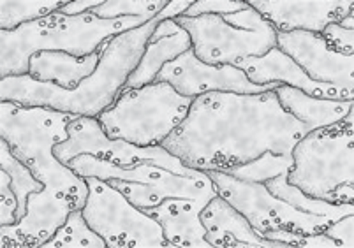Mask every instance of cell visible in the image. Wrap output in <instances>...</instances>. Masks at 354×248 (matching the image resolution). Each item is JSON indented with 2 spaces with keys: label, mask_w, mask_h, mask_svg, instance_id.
Segmentation results:
<instances>
[{
  "label": "cell",
  "mask_w": 354,
  "mask_h": 248,
  "mask_svg": "<svg viewBox=\"0 0 354 248\" xmlns=\"http://www.w3.org/2000/svg\"><path fill=\"white\" fill-rule=\"evenodd\" d=\"M305 136L304 124L282 108L275 90L252 95L212 92L192 101L185 120L160 146L192 169L221 171L265 151L292 155Z\"/></svg>",
  "instance_id": "obj_1"
},
{
  "label": "cell",
  "mask_w": 354,
  "mask_h": 248,
  "mask_svg": "<svg viewBox=\"0 0 354 248\" xmlns=\"http://www.w3.org/2000/svg\"><path fill=\"white\" fill-rule=\"evenodd\" d=\"M160 21L157 15L143 27L109 39L102 46L95 73L83 79L78 88L66 90L51 83L35 82L30 74L8 76L0 79V102H16L27 108H48L76 117L97 118L115 104L125 88L129 76L143 57L150 35Z\"/></svg>",
  "instance_id": "obj_2"
},
{
  "label": "cell",
  "mask_w": 354,
  "mask_h": 248,
  "mask_svg": "<svg viewBox=\"0 0 354 248\" xmlns=\"http://www.w3.org/2000/svg\"><path fill=\"white\" fill-rule=\"evenodd\" d=\"M76 115L48 108H27L16 102H0V137L34 176L44 183V194L67 198L82 209L88 198L86 180L60 162L53 148L67 140V127Z\"/></svg>",
  "instance_id": "obj_3"
},
{
  "label": "cell",
  "mask_w": 354,
  "mask_h": 248,
  "mask_svg": "<svg viewBox=\"0 0 354 248\" xmlns=\"http://www.w3.org/2000/svg\"><path fill=\"white\" fill-rule=\"evenodd\" d=\"M156 16L101 20L92 12L62 16L59 12L18 27L0 30V79L28 74L30 57L39 51H64L74 57L97 53L106 41L152 21Z\"/></svg>",
  "instance_id": "obj_4"
},
{
  "label": "cell",
  "mask_w": 354,
  "mask_h": 248,
  "mask_svg": "<svg viewBox=\"0 0 354 248\" xmlns=\"http://www.w3.org/2000/svg\"><path fill=\"white\" fill-rule=\"evenodd\" d=\"M288 182L331 204L354 201V125L339 122L308 132L292 148Z\"/></svg>",
  "instance_id": "obj_5"
},
{
  "label": "cell",
  "mask_w": 354,
  "mask_h": 248,
  "mask_svg": "<svg viewBox=\"0 0 354 248\" xmlns=\"http://www.w3.org/2000/svg\"><path fill=\"white\" fill-rule=\"evenodd\" d=\"M67 167L82 178L94 176L104 180L143 211L156 208L169 198L208 202L218 195L207 171H198L196 175H178L152 162L118 166L94 155L76 157Z\"/></svg>",
  "instance_id": "obj_6"
},
{
  "label": "cell",
  "mask_w": 354,
  "mask_h": 248,
  "mask_svg": "<svg viewBox=\"0 0 354 248\" xmlns=\"http://www.w3.org/2000/svg\"><path fill=\"white\" fill-rule=\"evenodd\" d=\"M194 99L183 97L171 85L153 82L141 88H124L115 104L97 117L111 140L136 146H160L187 117Z\"/></svg>",
  "instance_id": "obj_7"
},
{
  "label": "cell",
  "mask_w": 354,
  "mask_h": 248,
  "mask_svg": "<svg viewBox=\"0 0 354 248\" xmlns=\"http://www.w3.org/2000/svg\"><path fill=\"white\" fill-rule=\"evenodd\" d=\"M175 21L191 35L196 57L208 66L238 67L277 46V30L250 6L231 15L178 16Z\"/></svg>",
  "instance_id": "obj_8"
},
{
  "label": "cell",
  "mask_w": 354,
  "mask_h": 248,
  "mask_svg": "<svg viewBox=\"0 0 354 248\" xmlns=\"http://www.w3.org/2000/svg\"><path fill=\"white\" fill-rule=\"evenodd\" d=\"M88 198L82 208L86 224L108 248H167L162 227L136 208L120 190L101 178L88 176Z\"/></svg>",
  "instance_id": "obj_9"
},
{
  "label": "cell",
  "mask_w": 354,
  "mask_h": 248,
  "mask_svg": "<svg viewBox=\"0 0 354 248\" xmlns=\"http://www.w3.org/2000/svg\"><path fill=\"white\" fill-rule=\"evenodd\" d=\"M218 195L226 199L250 222L257 233L265 236L275 229H288L295 233H323L331 224V218L321 215L301 213L289 202L277 198L259 182H245L222 171H207Z\"/></svg>",
  "instance_id": "obj_10"
},
{
  "label": "cell",
  "mask_w": 354,
  "mask_h": 248,
  "mask_svg": "<svg viewBox=\"0 0 354 248\" xmlns=\"http://www.w3.org/2000/svg\"><path fill=\"white\" fill-rule=\"evenodd\" d=\"M67 140L53 148L55 157L62 164L80 155H94L118 166H131L138 162H152L178 175H196L199 169L187 167L178 157L171 155L164 146H136L124 140H111L106 136L97 118L78 117L67 127Z\"/></svg>",
  "instance_id": "obj_11"
},
{
  "label": "cell",
  "mask_w": 354,
  "mask_h": 248,
  "mask_svg": "<svg viewBox=\"0 0 354 248\" xmlns=\"http://www.w3.org/2000/svg\"><path fill=\"white\" fill-rule=\"evenodd\" d=\"M156 82L171 85L180 95L196 99L212 92L230 93H265L275 90L277 83L256 85L245 76V73L234 66H208L194 55L192 48L180 55L178 59L166 64L157 74Z\"/></svg>",
  "instance_id": "obj_12"
},
{
  "label": "cell",
  "mask_w": 354,
  "mask_h": 248,
  "mask_svg": "<svg viewBox=\"0 0 354 248\" xmlns=\"http://www.w3.org/2000/svg\"><path fill=\"white\" fill-rule=\"evenodd\" d=\"M277 48L295 60L310 79L337 86L354 99V55L337 53L321 34L304 30L277 32Z\"/></svg>",
  "instance_id": "obj_13"
},
{
  "label": "cell",
  "mask_w": 354,
  "mask_h": 248,
  "mask_svg": "<svg viewBox=\"0 0 354 248\" xmlns=\"http://www.w3.org/2000/svg\"><path fill=\"white\" fill-rule=\"evenodd\" d=\"M277 32L304 30L321 34L328 25L354 11L353 0H249Z\"/></svg>",
  "instance_id": "obj_14"
},
{
  "label": "cell",
  "mask_w": 354,
  "mask_h": 248,
  "mask_svg": "<svg viewBox=\"0 0 354 248\" xmlns=\"http://www.w3.org/2000/svg\"><path fill=\"white\" fill-rule=\"evenodd\" d=\"M76 209L67 198H51L34 192L28 198L27 215L16 225H0L2 248H39L53 238V234L66 224L69 213Z\"/></svg>",
  "instance_id": "obj_15"
},
{
  "label": "cell",
  "mask_w": 354,
  "mask_h": 248,
  "mask_svg": "<svg viewBox=\"0 0 354 248\" xmlns=\"http://www.w3.org/2000/svg\"><path fill=\"white\" fill-rule=\"evenodd\" d=\"M238 69L243 70L247 78L256 83V85L277 83V85H288L292 86V88L301 90V92L312 95V97L333 99V101H354L337 86L324 85V83H317L308 78L304 69L277 46L272 48L263 57L247 59L245 62H241L238 66Z\"/></svg>",
  "instance_id": "obj_16"
},
{
  "label": "cell",
  "mask_w": 354,
  "mask_h": 248,
  "mask_svg": "<svg viewBox=\"0 0 354 248\" xmlns=\"http://www.w3.org/2000/svg\"><path fill=\"white\" fill-rule=\"evenodd\" d=\"M199 217L212 248H288L281 241H272L257 233L250 222L221 195L210 199Z\"/></svg>",
  "instance_id": "obj_17"
},
{
  "label": "cell",
  "mask_w": 354,
  "mask_h": 248,
  "mask_svg": "<svg viewBox=\"0 0 354 248\" xmlns=\"http://www.w3.org/2000/svg\"><path fill=\"white\" fill-rule=\"evenodd\" d=\"M44 190V183L35 178L0 137V225H16L27 215L28 198Z\"/></svg>",
  "instance_id": "obj_18"
},
{
  "label": "cell",
  "mask_w": 354,
  "mask_h": 248,
  "mask_svg": "<svg viewBox=\"0 0 354 248\" xmlns=\"http://www.w3.org/2000/svg\"><path fill=\"white\" fill-rule=\"evenodd\" d=\"M205 206L203 201L169 198L145 213L159 222L167 248H212L199 217Z\"/></svg>",
  "instance_id": "obj_19"
},
{
  "label": "cell",
  "mask_w": 354,
  "mask_h": 248,
  "mask_svg": "<svg viewBox=\"0 0 354 248\" xmlns=\"http://www.w3.org/2000/svg\"><path fill=\"white\" fill-rule=\"evenodd\" d=\"M191 48L192 41L187 32L175 20H162L150 35L143 57L133 74L129 76L125 88H141L153 83L166 64L176 60Z\"/></svg>",
  "instance_id": "obj_20"
},
{
  "label": "cell",
  "mask_w": 354,
  "mask_h": 248,
  "mask_svg": "<svg viewBox=\"0 0 354 248\" xmlns=\"http://www.w3.org/2000/svg\"><path fill=\"white\" fill-rule=\"evenodd\" d=\"M101 53L102 48L97 53L86 55V57H74L64 51H39L30 57L28 74L35 82L51 83L60 88L74 90L78 88L83 79L95 73Z\"/></svg>",
  "instance_id": "obj_21"
},
{
  "label": "cell",
  "mask_w": 354,
  "mask_h": 248,
  "mask_svg": "<svg viewBox=\"0 0 354 248\" xmlns=\"http://www.w3.org/2000/svg\"><path fill=\"white\" fill-rule=\"evenodd\" d=\"M275 95L282 108L301 122L305 131L312 132L317 128L331 127L347 117V113L354 108V101H333V99H319L307 95L298 88L288 85H279Z\"/></svg>",
  "instance_id": "obj_22"
},
{
  "label": "cell",
  "mask_w": 354,
  "mask_h": 248,
  "mask_svg": "<svg viewBox=\"0 0 354 248\" xmlns=\"http://www.w3.org/2000/svg\"><path fill=\"white\" fill-rule=\"evenodd\" d=\"M288 173L289 171H286V173H281V175L266 180L265 187L273 195L281 198L282 201L289 202L295 209H298L301 213L328 217L331 220H339V218L346 217V215L354 213L353 202L351 204H331V202L321 201V199H314L310 195H307L298 187L291 185L288 182Z\"/></svg>",
  "instance_id": "obj_23"
},
{
  "label": "cell",
  "mask_w": 354,
  "mask_h": 248,
  "mask_svg": "<svg viewBox=\"0 0 354 248\" xmlns=\"http://www.w3.org/2000/svg\"><path fill=\"white\" fill-rule=\"evenodd\" d=\"M67 0H2L0 2V30H16L32 21L43 20L59 12Z\"/></svg>",
  "instance_id": "obj_24"
},
{
  "label": "cell",
  "mask_w": 354,
  "mask_h": 248,
  "mask_svg": "<svg viewBox=\"0 0 354 248\" xmlns=\"http://www.w3.org/2000/svg\"><path fill=\"white\" fill-rule=\"evenodd\" d=\"M43 248H108L106 241L86 224L82 209H73L66 224Z\"/></svg>",
  "instance_id": "obj_25"
},
{
  "label": "cell",
  "mask_w": 354,
  "mask_h": 248,
  "mask_svg": "<svg viewBox=\"0 0 354 248\" xmlns=\"http://www.w3.org/2000/svg\"><path fill=\"white\" fill-rule=\"evenodd\" d=\"M292 167V155H277L273 151H265L263 155L257 157L256 160H250L241 166L226 167L221 169L222 173L234 176L238 180H245V182H259L265 183L266 180L273 176L286 173Z\"/></svg>",
  "instance_id": "obj_26"
},
{
  "label": "cell",
  "mask_w": 354,
  "mask_h": 248,
  "mask_svg": "<svg viewBox=\"0 0 354 248\" xmlns=\"http://www.w3.org/2000/svg\"><path fill=\"white\" fill-rule=\"evenodd\" d=\"M169 0H104L92 15L101 20H118L133 16H157Z\"/></svg>",
  "instance_id": "obj_27"
},
{
  "label": "cell",
  "mask_w": 354,
  "mask_h": 248,
  "mask_svg": "<svg viewBox=\"0 0 354 248\" xmlns=\"http://www.w3.org/2000/svg\"><path fill=\"white\" fill-rule=\"evenodd\" d=\"M249 9V2L243 0H194L185 11V18H198L207 15H231Z\"/></svg>",
  "instance_id": "obj_28"
},
{
  "label": "cell",
  "mask_w": 354,
  "mask_h": 248,
  "mask_svg": "<svg viewBox=\"0 0 354 248\" xmlns=\"http://www.w3.org/2000/svg\"><path fill=\"white\" fill-rule=\"evenodd\" d=\"M321 37L337 53L354 55V30L340 27L339 23H331L321 32Z\"/></svg>",
  "instance_id": "obj_29"
},
{
  "label": "cell",
  "mask_w": 354,
  "mask_h": 248,
  "mask_svg": "<svg viewBox=\"0 0 354 248\" xmlns=\"http://www.w3.org/2000/svg\"><path fill=\"white\" fill-rule=\"evenodd\" d=\"M324 234L330 236L339 243V248H353L354 247V213L346 215V217L339 218V220L331 222Z\"/></svg>",
  "instance_id": "obj_30"
},
{
  "label": "cell",
  "mask_w": 354,
  "mask_h": 248,
  "mask_svg": "<svg viewBox=\"0 0 354 248\" xmlns=\"http://www.w3.org/2000/svg\"><path fill=\"white\" fill-rule=\"evenodd\" d=\"M104 0H67L66 6L59 11L62 16H80L92 12L95 8L102 4Z\"/></svg>",
  "instance_id": "obj_31"
},
{
  "label": "cell",
  "mask_w": 354,
  "mask_h": 248,
  "mask_svg": "<svg viewBox=\"0 0 354 248\" xmlns=\"http://www.w3.org/2000/svg\"><path fill=\"white\" fill-rule=\"evenodd\" d=\"M339 25L344 28H349V30H354V11H351Z\"/></svg>",
  "instance_id": "obj_32"
}]
</instances>
